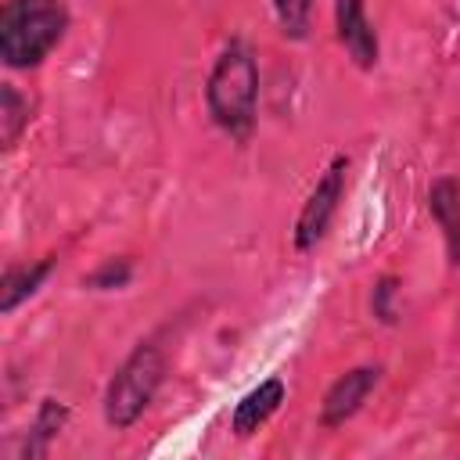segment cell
Here are the masks:
<instances>
[{"label":"cell","mask_w":460,"mask_h":460,"mask_svg":"<svg viewBox=\"0 0 460 460\" xmlns=\"http://www.w3.org/2000/svg\"><path fill=\"white\" fill-rule=\"evenodd\" d=\"M50 273V259H43V262H36V266H11L7 273H4V295H0V309L4 313H11L22 298H29L40 284H43V277Z\"/></svg>","instance_id":"9c48e42d"},{"label":"cell","mask_w":460,"mask_h":460,"mask_svg":"<svg viewBox=\"0 0 460 460\" xmlns=\"http://www.w3.org/2000/svg\"><path fill=\"white\" fill-rule=\"evenodd\" d=\"M65 420H68V410H65L61 402H54V399H43V406H40V413H36V420H32L25 453H29V456H43V453H47V442L65 428Z\"/></svg>","instance_id":"30bf717a"},{"label":"cell","mask_w":460,"mask_h":460,"mask_svg":"<svg viewBox=\"0 0 460 460\" xmlns=\"http://www.w3.org/2000/svg\"><path fill=\"white\" fill-rule=\"evenodd\" d=\"M284 395H288V388H284L280 377H266V381H259V385L234 406V420H230V424H234V435H237V438L255 435V431L280 410Z\"/></svg>","instance_id":"52a82bcc"},{"label":"cell","mask_w":460,"mask_h":460,"mask_svg":"<svg viewBox=\"0 0 460 460\" xmlns=\"http://www.w3.org/2000/svg\"><path fill=\"white\" fill-rule=\"evenodd\" d=\"M273 14H277V25L284 36L291 40H302L309 32V11H313V0H270Z\"/></svg>","instance_id":"7c38bea8"},{"label":"cell","mask_w":460,"mask_h":460,"mask_svg":"<svg viewBox=\"0 0 460 460\" xmlns=\"http://www.w3.org/2000/svg\"><path fill=\"white\" fill-rule=\"evenodd\" d=\"M377 367H352L349 374H341L331 388H327V395H323V406H320V420H323V428H338V424H345L363 402H367V395L374 392V385H377Z\"/></svg>","instance_id":"5b68a950"},{"label":"cell","mask_w":460,"mask_h":460,"mask_svg":"<svg viewBox=\"0 0 460 460\" xmlns=\"http://www.w3.org/2000/svg\"><path fill=\"white\" fill-rule=\"evenodd\" d=\"M367 0H334V25H338V40L349 50V58L359 68H374L377 65V36L367 22Z\"/></svg>","instance_id":"8992f818"},{"label":"cell","mask_w":460,"mask_h":460,"mask_svg":"<svg viewBox=\"0 0 460 460\" xmlns=\"http://www.w3.org/2000/svg\"><path fill=\"white\" fill-rule=\"evenodd\" d=\"M345 172H349V158L338 155L323 169L316 187L309 190V198H305V205H302V212L295 219V248L298 252H309V248H316L323 241V234H327V226H331V219L338 212V201L345 194Z\"/></svg>","instance_id":"277c9868"},{"label":"cell","mask_w":460,"mask_h":460,"mask_svg":"<svg viewBox=\"0 0 460 460\" xmlns=\"http://www.w3.org/2000/svg\"><path fill=\"white\" fill-rule=\"evenodd\" d=\"M129 280V262L119 259V262H104L93 277H90V288H122Z\"/></svg>","instance_id":"4fadbf2b"},{"label":"cell","mask_w":460,"mask_h":460,"mask_svg":"<svg viewBox=\"0 0 460 460\" xmlns=\"http://www.w3.org/2000/svg\"><path fill=\"white\" fill-rule=\"evenodd\" d=\"M162 374H165V356L151 341H140L104 388V420L111 428H129L155 399Z\"/></svg>","instance_id":"3957f363"},{"label":"cell","mask_w":460,"mask_h":460,"mask_svg":"<svg viewBox=\"0 0 460 460\" xmlns=\"http://www.w3.org/2000/svg\"><path fill=\"white\" fill-rule=\"evenodd\" d=\"M205 101H208L212 122L226 137L248 140L255 126V108H259V65L244 43H230L216 58L205 86Z\"/></svg>","instance_id":"6da1fadb"},{"label":"cell","mask_w":460,"mask_h":460,"mask_svg":"<svg viewBox=\"0 0 460 460\" xmlns=\"http://www.w3.org/2000/svg\"><path fill=\"white\" fill-rule=\"evenodd\" d=\"M29 122V101H22V93L4 83L0 86V129H4V147H14L22 126Z\"/></svg>","instance_id":"8fae6325"},{"label":"cell","mask_w":460,"mask_h":460,"mask_svg":"<svg viewBox=\"0 0 460 460\" xmlns=\"http://www.w3.org/2000/svg\"><path fill=\"white\" fill-rule=\"evenodd\" d=\"M68 29L61 0H7L0 11V58L11 68L40 65Z\"/></svg>","instance_id":"7a4b0ae2"},{"label":"cell","mask_w":460,"mask_h":460,"mask_svg":"<svg viewBox=\"0 0 460 460\" xmlns=\"http://www.w3.org/2000/svg\"><path fill=\"white\" fill-rule=\"evenodd\" d=\"M428 208H431L435 223L442 226L449 262L460 266V183L453 176L435 180L431 190H428Z\"/></svg>","instance_id":"ba28073f"}]
</instances>
